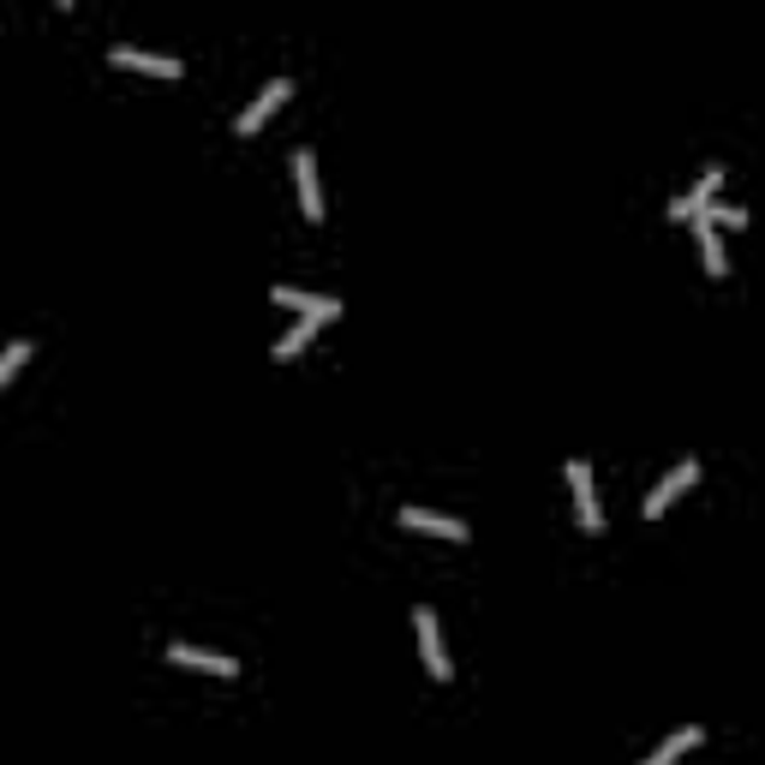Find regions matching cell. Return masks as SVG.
Segmentation results:
<instances>
[{
    "label": "cell",
    "instance_id": "6da1fadb",
    "mask_svg": "<svg viewBox=\"0 0 765 765\" xmlns=\"http://www.w3.org/2000/svg\"><path fill=\"white\" fill-rule=\"evenodd\" d=\"M413 622H419V652H425L431 682H449L455 670H449V652H443V628H437V616H431V604H419Z\"/></svg>",
    "mask_w": 765,
    "mask_h": 765
},
{
    "label": "cell",
    "instance_id": "7a4b0ae2",
    "mask_svg": "<svg viewBox=\"0 0 765 765\" xmlns=\"http://www.w3.org/2000/svg\"><path fill=\"white\" fill-rule=\"evenodd\" d=\"M718 191H723V168H706L694 191H682V198L670 203V215H675V222H699V215H706L711 203H718Z\"/></svg>",
    "mask_w": 765,
    "mask_h": 765
},
{
    "label": "cell",
    "instance_id": "3957f363",
    "mask_svg": "<svg viewBox=\"0 0 765 765\" xmlns=\"http://www.w3.org/2000/svg\"><path fill=\"white\" fill-rule=\"evenodd\" d=\"M287 96H293V84H287V79H270V84H263L258 96H251V108H246V114H239V120H234V132H239V138H251V132H258V126H263V120H270V114H275V108H282Z\"/></svg>",
    "mask_w": 765,
    "mask_h": 765
},
{
    "label": "cell",
    "instance_id": "277c9868",
    "mask_svg": "<svg viewBox=\"0 0 765 765\" xmlns=\"http://www.w3.org/2000/svg\"><path fill=\"white\" fill-rule=\"evenodd\" d=\"M694 479H699V461H675L670 473L652 484V496H646V520H658V515H664V508H670V503H675V496H682Z\"/></svg>",
    "mask_w": 765,
    "mask_h": 765
},
{
    "label": "cell",
    "instance_id": "5b68a950",
    "mask_svg": "<svg viewBox=\"0 0 765 765\" xmlns=\"http://www.w3.org/2000/svg\"><path fill=\"white\" fill-rule=\"evenodd\" d=\"M568 484H574V508H580V532H604V515H598V491H592V467L568 461Z\"/></svg>",
    "mask_w": 765,
    "mask_h": 765
},
{
    "label": "cell",
    "instance_id": "8992f818",
    "mask_svg": "<svg viewBox=\"0 0 765 765\" xmlns=\"http://www.w3.org/2000/svg\"><path fill=\"white\" fill-rule=\"evenodd\" d=\"M270 299L275 305H293V311H299V317H317V323H336V317H341V299H317V293H305V287H270Z\"/></svg>",
    "mask_w": 765,
    "mask_h": 765
},
{
    "label": "cell",
    "instance_id": "52a82bcc",
    "mask_svg": "<svg viewBox=\"0 0 765 765\" xmlns=\"http://www.w3.org/2000/svg\"><path fill=\"white\" fill-rule=\"evenodd\" d=\"M108 60H114V67H132V72H156V79H180V60H168V55H144V48H132V43L108 48Z\"/></svg>",
    "mask_w": 765,
    "mask_h": 765
},
{
    "label": "cell",
    "instance_id": "ba28073f",
    "mask_svg": "<svg viewBox=\"0 0 765 765\" xmlns=\"http://www.w3.org/2000/svg\"><path fill=\"white\" fill-rule=\"evenodd\" d=\"M168 658L180 670H203V675H239L234 658H222V652H203V646H168Z\"/></svg>",
    "mask_w": 765,
    "mask_h": 765
},
{
    "label": "cell",
    "instance_id": "9c48e42d",
    "mask_svg": "<svg viewBox=\"0 0 765 765\" xmlns=\"http://www.w3.org/2000/svg\"><path fill=\"white\" fill-rule=\"evenodd\" d=\"M401 527H413V532H431V539H467V527H461V520H449V515H431V508H401Z\"/></svg>",
    "mask_w": 765,
    "mask_h": 765
},
{
    "label": "cell",
    "instance_id": "30bf717a",
    "mask_svg": "<svg viewBox=\"0 0 765 765\" xmlns=\"http://www.w3.org/2000/svg\"><path fill=\"white\" fill-rule=\"evenodd\" d=\"M293 180H299V203H305V215H311V222H323V191H317V162L305 156H293Z\"/></svg>",
    "mask_w": 765,
    "mask_h": 765
},
{
    "label": "cell",
    "instance_id": "8fae6325",
    "mask_svg": "<svg viewBox=\"0 0 765 765\" xmlns=\"http://www.w3.org/2000/svg\"><path fill=\"white\" fill-rule=\"evenodd\" d=\"M694 234H699V251H706V270H711V275H723V270H730V258H723V239H718V227H711L706 215L694 222Z\"/></svg>",
    "mask_w": 765,
    "mask_h": 765
},
{
    "label": "cell",
    "instance_id": "7c38bea8",
    "mask_svg": "<svg viewBox=\"0 0 765 765\" xmlns=\"http://www.w3.org/2000/svg\"><path fill=\"white\" fill-rule=\"evenodd\" d=\"M317 336V317H299V323L287 329L282 341H275V360H293V353H305V341Z\"/></svg>",
    "mask_w": 765,
    "mask_h": 765
},
{
    "label": "cell",
    "instance_id": "4fadbf2b",
    "mask_svg": "<svg viewBox=\"0 0 765 765\" xmlns=\"http://www.w3.org/2000/svg\"><path fill=\"white\" fill-rule=\"evenodd\" d=\"M694 742H699V730H694V723H687V730H675L670 742L658 748V754L646 760V765H675V760H682V754H687V748H694Z\"/></svg>",
    "mask_w": 765,
    "mask_h": 765
},
{
    "label": "cell",
    "instance_id": "5bb4252c",
    "mask_svg": "<svg viewBox=\"0 0 765 765\" xmlns=\"http://www.w3.org/2000/svg\"><path fill=\"white\" fill-rule=\"evenodd\" d=\"M24 360H31V348H24V341H12V348L0 353V382H12V372H19Z\"/></svg>",
    "mask_w": 765,
    "mask_h": 765
},
{
    "label": "cell",
    "instance_id": "9a60e30c",
    "mask_svg": "<svg viewBox=\"0 0 765 765\" xmlns=\"http://www.w3.org/2000/svg\"><path fill=\"white\" fill-rule=\"evenodd\" d=\"M706 222H711V227H742L748 215L735 210V203H711V210H706Z\"/></svg>",
    "mask_w": 765,
    "mask_h": 765
}]
</instances>
